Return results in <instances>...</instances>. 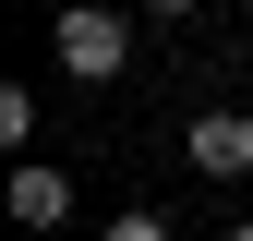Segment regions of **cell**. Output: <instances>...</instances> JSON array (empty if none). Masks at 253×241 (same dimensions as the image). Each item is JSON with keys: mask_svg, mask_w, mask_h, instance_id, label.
<instances>
[{"mask_svg": "<svg viewBox=\"0 0 253 241\" xmlns=\"http://www.w3.org/2000/svg\"><path fill=\"white\" fill-rule=\"evenodd\" d=\"M48 48H60V73H73V84H109L121 60H133V24H121V12H97V0H73V12L48 24Z\"/></svg>", "mask_w": 253, "mask_h": 241, "instance_id": "obj_1", "label": "cell"}, {"mask_svg": "<svg viewBox=\"0 0 253 241\" xmlns=\"http://www.w3.org/2000/svg\"><path fill=\"white\" fill-rule=\"evenodd\" d=\"M193 169L205 181H253V109H205L193 120Z\"/></svg>", "mask_w": 253, "mask_h": 241, "instance_id": "obj_2", "label": "cell"}, {"mask_svg": "<svg viewBox=\"0 0 253 241\" xmlns=\"http://www.w3.org/2000/svg\"><path fill=\"white\" fill-rule=\"evenodd\" d=\"M12 217H24V229H60V217H73V181L24 157V169H12Z\"/></svg>", "mask_w": 253, "mask_h": 241, "instance_id": "obj_3", "label": "cell"}, {"mask_svg": "<svg viewBox=\"0 0 253 241\" xmlns=\"http://www.w3.org/2000/svg\"><path fill=\"white\" fill-rule=\"evenodd\" d=\"M109 241H169V217H157V205H121V217H109Z\"/></svg>", "mask_w": 253, "mask_h": 241, "instance_id": "obj_4", "label": "cell"}, {"mask_svg": "<svg viewBox=\"0 0 253 241\" xmlns=\"http://www.w3.org/2000/svg\"><path fill=\"white\" fill-rule=\"evenodd\" d=\"M145 12H157V24H181V12H205V0H145Z\"/></svg>", "mask_w": 253, "mask_h": 241, "instance_id": "obj_5", "label": "cell"}, {"mask_svg": "<svg viewBox=\"0 0 253 241\" xmlns=\"http://www.w3.org/2000/svg\"><path fill=\"white\" fill-rule=\"evenodd\" d=\"M229 241H253V217H241V229H229Z\"/></svg>", "mask_w": 253, "mask_h": 241, "instance_id": "obj_6", "label": "cell"}]
</instances>
